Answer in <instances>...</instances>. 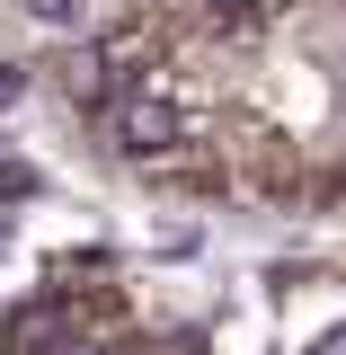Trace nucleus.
I'll return each instance as SVG.
<instances>
[{
    "label": "nucleus",
    "mask_w": 346,
    "mask_h": 355,
    "mask_svg": "<svg viewBox=\"0 0 346 355\" xmlns=\"http://www.w3.org/2000/svg\"><path fill=\"white\" fill-rule=\"evenodd\" d=\"M205 9H214V18H249V0H205Z\"/></svg>",
    "instance_id": "20e7f679"
},
{
    "label": "nucleus",
    "mask_w": 346,
    "mask_h": 355,
    "mask_svg": "<svg viewBox=\"0 0 346 355\" xmlns=\"http://www.w3.org/2000/svg\"><path fill=\"white\" fill-rule=\"evenodd\" d=\"M62 355H89V347H62Z\"/></svg>",
    "instance_id": "423d86ee"
},
{
    "label": "nucleus",
    "mask_w": 346,
    "mask_h": 355,
    "mask_svg": "<svg viewBox=\"0 0 346 355\" xmlns=\"http://www.w3.org/2000/svg\"><path fill=\"white\" fill-rule=\"evenodd\" d=\"M18 98H27V71H18V62H0V107H18Z\"/></svg>",
    "instance_id": "7ed1b4c3"
},
{
    "label": "nucleus",
    "mask_w": 346,
    "mask_h": 355,
    "mask_svg": "<svg viewBox=\"0 0 346 355\" xmlns=\"http://www.w3.org/2000/svg\"><path fill=\"white\" fill-rule=\"evenodd\" d=\"M311 355H346V329H329V338H320V347H311Z\"/></svg>",
    "instance_id": "39448f33"
},
{
    "label": "nucleus",
    "mask_w": 346,
    "mask_h": 355,
    "mask_svg": "<svg viewBox=\"0 0 346 355\" xmlns=\"http://www.w3.org/2000/svg\"><path fill=\"white\" fill-rule=\"evenodd\" d=\"M178 142H187V116H178L169 98H125V107H116V151H125V160H160Z\"/></svg>",
    "instance_id": "f257e3e1"
},
{
    "label": "nucleus",
    "mask_w": 346,
    "mask_h": 355,
    "mask_svg": "<svg viewBox=\"0 0 346 355\" xmlns=\"http://www.w3.org/2000/svg\"><path fill=\"white\" fill-rule=\"evenodd\" d=\"M27 18H36V27H80L89 0H27Z\"/></svg>",
    "instance_id": "f03ea898"
}]
</instances>
